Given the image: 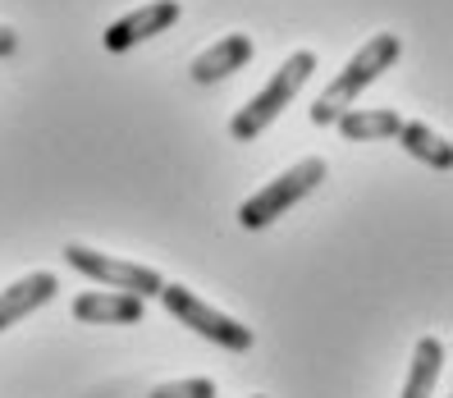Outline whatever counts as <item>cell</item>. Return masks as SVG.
Instances as JSON below:
<instances>
[{"label": "cell", "mask_w": 453, "mask_h": 398, "mask_svg": "<svg viewBox=\"0 0 453 398\" xmlns=\"http://www.w3.org/2000/svg\"><path fill=\"white\" fill-rule=\"evenodd\" d=\"M398 56H403V42H398L394 33H380V37H366V46L357 50V56L349 60V65H343V73L334 78V83L321 92V96H316V105H311V124H334L343 111H349V105L357 101V92L362 88H371V83H376V78L398 60Z\"/></svg>", "instance_id": "cell-1"}, {"label": "cell", "mask_w": 453, "mask_h": 398, "mask_svg": "<svg viewBox=\"0 0 453 398\" xmlns=\"http://www.w3.org/2000/svg\"><path fill=\"white\" fill-rule=\"evenodd\" d=\"M311 73H316V56H311V50H293V56L275 69L271 83H265V88L243 105V111L229 119V138H234V142H252V138H261V133L288 111V101L298 96V88L307 83Z\"/></svg>", "instance_id": "cell-2"}, {"label": "cell", "mask_w": 453, "mask_h": 398, "mask_svg": "<svg viewBox=\"0 0 453 398\" xmlns=\"http://www.w3.org/2000/svg\"><path fill=\"white\" fill-rule=\"evenodd\" d=\"M321 183H326V161H321V156H303L298 165H288L284 174H275L265 188H257L243 206H238V225H243V229L275 225L293 202H303L311 188H321Z\"/></svg>", "instance_id": "cell-3"}, {"label": "cell", "mask_w": 453, "mask_h": 398, "mask_svg": "<svg viewBox=\"0 0 453 398\" xmlns=\"http://www.w3.org/2000/svg\"><path fill=\"white\" fill-rule=\"evenodd\" d=\"M156 298L165 302V311L174 316L183 330H197L202 339L220 343V348H229V353H248L257 343V334L243 321H234V316H225L220 307L202 302L193 288H183V284H161V294H156Z\"/></svg>", "instance_id": "cell-4"}, {"label": "cell", "mask_w": 453, "mask_h": 398, "mask_svg": "<svg viewBox=\"0 0 453 398\" xmlns=\"http://www.w3.org/2000/svg\"><path fill=\"white\" fill-rule=\"evenodd\" d=\"M65 261L73 271H83L88 279L105 284V288H119V294H133V298H156L161 294V275L151 271V265H138V261H119V256H105L88 243H69L65 248Z\"/></svg>", "instance_id": "cell-5"}, {"label": "cell", "mask_w": 453, "mask_h": 398, "mask_svg": "<svg viewBox=\"0 0 453 398\" xmlns=\"http://www.w3.org/2000/svg\"><path fill=\"white\" fill-rule=\"evenodd\" d=\"M174 23H179V0H147L142 10H133L119 23H111L101 42H105V50H115V56H119V50H133L138 42L174 28Z\"/></svg>", "instance_id": "cell-6"}, {"label": "cell", "mask_w": 453, "mask_h": 398, "mask_svg": "<svg viewBox=\"0 0 453 398\" xmlns=\"http://www.w3.org/2000/svg\"><path fill=\"white\" fill-rule=\"evenodd\" d=\"M60 294V279L50 275V271H37V275H23L19 284H10L5 294H0V330H10V325H19L28 311H37V307H46L50 298Z\"/></svg>", "instance_id": "cell-7"}, {"label": "cell", "mask_w": 453, "mask_h": 398, "mask_svg": "<svg viewBox=\"0 0 453 398\" xmlns=\"http://www.w3.org/2000/svg\"><path fill=\"white\" fill-rule=\"evenodd\" d=\"M252 60V42L243 37V33H229V37H220L216 46H206L202 56L188 65V78L193 83H220V78H229V73H238Z\"/></svg>", "instance_id": "cell-8"}, {"label": "cell", "mask_w": 453, "mask_h": 398, "mask_svg": "<svg viewBox=\"0 0 453 398\" xmlns=\"http://www.w3.org/2000/svg\"><path fill=\"white\" fill-rule=\"evenodd\" d=\"M73 316L88 325H138L142 321V298L105 288V294H78L73 298Z\"/></svg>", "instance_id": "cell-9"}, {"label": "cell", "mask_w": 453, "mask_h": 398, "mask_svg": "<svg viewBox=\"0 0 453 398\" xmlns=\"http://www.w3.org/2000/svg\"><path fill=\"white\" fill-rule=\"evenodd\" d=\"M449 362V348H444V339L435 334H426L417 343V353H412V371H408V380H403V394L398 398H431L435 385H440V371Z\"/></svg>", "instance_id": "cell-10"}, {"label": "cell", "mask_w": 453, "mask_h": 398, "mask_svg": "<svg viewBox=\"0 0 453 398\" xmlns=\"http://www.w3.org/2000/svg\"><path fill=\"white\" fill-rule=\"evenodd\" d=\"M394 138L403 142V151L412 156V161L431 165V170H440V174H449V170H453V147H449L444 133L426 128V124H398Z\"/></svg>", "instance_id": "cell-11"}, {"label": "cell", "mask_w": 453, "mask_h": 398, "mask_svg": "<svg viewBox=\"0 0 453 398\" xmlns=\"http://www.w3.org/2000/svg\"><path fill=\"white\" fill-rule=\"evenodd\" d=\"M334 124L349 142H380V138H394L403 119H398L394 111H343Z\"/></svg>", "instance_id": "cell-12"}, {"label": "cell", "mask_w": 453, "mask_h": 398, "mask_svg": "<svg viewBox=\"0 0 453 398\" xmlns=\"http://www.w3.org/2000/svg\"><path fill=\"white\" fill-rule=\"evenodd\" d=\"M147 398H216V380L206 376H188V380H165L156 385Z\"/></svg>", "instance_id": "cell-13"}, {"label": "cell", "mask_w": 453, "mask_h": 398, "mask_svg": "<svg viewBox=\"0 0 453 398\" xmlns=\"http://www.w3.org/2000/svg\"><path fill=\"white\" fill-rule=\"evenodd\" d=\"M19 50V33L14 28H0V56H14Z\"/></svg>", "instance_id": "cell-14"}, {"label": "cell", "mask_w": 453, "mask_h": 398, "mask_svg": "<svg viewBox=\"0 0 453 398\" xmlns=\"http://www.w3.org/2000/svg\"><path fill=\"white\" fill-rule=\"evenodd\" d=\"M257 398H261V394H257Z\"/></svg>", "instance_id": "cell-15"}]
</instances>
